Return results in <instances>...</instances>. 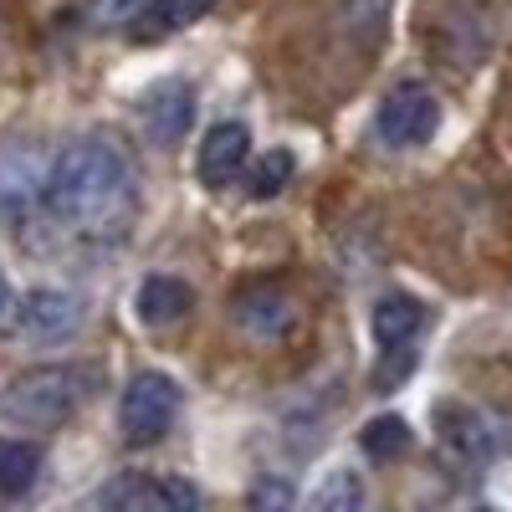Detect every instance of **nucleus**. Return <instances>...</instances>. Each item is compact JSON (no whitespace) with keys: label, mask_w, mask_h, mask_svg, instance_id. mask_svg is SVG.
I'll use <instances>...</instances> for the list:
<instances>
[{"label":"nucleus","mask_w":512,"mask_h":512,"mask_svg":"<svg viewBox=\"0 0 512 512\" xmlns=\"http://www.w3.org/2000/svg\"><path fill=\"white\" fill-rule=\"evenodd\" d=\"M41 205L72 231L113 236L134 216V169L108 144H72L41 180Z\"/></svg>","instance_id":"nucleus-1"},{"label":"nucleus","mask_w":512,"mask_h":512,"mask_svg":"<svg viewBox=\"0 0 512 512\" xmlns=\"http://www.w3.org/2000/svg\"><path fill=\"white\" fill-rule=\"evenodd\" d=\"M98 374L77 369V364H47L21 374L6 395H0V410H6L11 425H26V431H57L62 420H72L82 405H88Z\"/></svg>","instance_id":"nucleus-2"},{"label":"nucleus","mask_w":512,"mask_h":512,"mask_svg":"<svg viewBox=\"0 0 512 512\" xmlns=\"http://www.w3.org/2000/svg\"><path fill=\"white\" fill-rule=\"evenodd\" d=\"M180 415V384L169 374H134L118 400V425L128 446H154Z\"/></svg>","instance_id":"nucleus-3"},{"label":"nucleus","mask_w":512,"mask_h":512,"mask_svg":"<svg viewBox=\"0 0 512 512\" xmlns=\"http://www.w3.org/2000/svg\"><path fill=\"white\" fill-rule=\"evenodd\" d=\"M436 123H441V103L436 93L425 88V82H400V88L379 103V139L384 144H395V149H415L436 134Z\"/></svg>","instance_id":"nucleus-4"},{"label":"nucleus","mask_w":512,"mask_h":512,"mask_svg":"<svg viewBox=\"0 0 512 512\" xmlns=\"http://www.w3.org/2000/svg\"><path fill=\"white\" fill-rule=\"evenodd\" d=\"M98 502L103 507H123V512H190L200 502V492L190 482H180V477H144V472H134V477L108 482L98 492Z\"/></svg>","instance_id":"nucleus-5"},{"label":"nucleus","mask_w":512,"mask_h":512,"mask_svg":"<svg viewBox=\"0 0 512 512\" xmlns=\"http://www.w3.org/2000/svg\"><path fill=\"white\" fill-rule=\"evenodd\" d=\"M190 118H195V98H190L185 82H159L144 98V134L159 149H175L190 134Z\"/></svg>","instance_id":"nucleus-6"},{"label":"nucleus","mask_w":512,"mask_h":512,"mask_svg":"<svg viewBox=\"0 0 512 512\" xmlns=\"http://www.w3.org/2000/svg\"><path fill=\"white\" fill-rule=\"evenodd\" d=\"M246 154H251V134L241 123H216L205 134V144H200V180L210 185V190H226V185H236V175L246 169Z\"/></svg>","instance_id":"nucleus-7"},{"label":"nucleus","mask_w":512,"mask_h":512,"mask_svg":"<svg viewBox=\"0 0 512 512\" xmlns=\"http://www.w3.org/2000/svg\"><path fill=\"white\" fill-rule=\"evenodd\" d=\"M441 425H446V446L461 451L466 461H492L507 451V425L497 415H482V410H441Z\"/></svg>","instance_id":"nucleus-8"},{"label":"nucleus","mask_w":512,"mask_h":512,"mask_svg":"<svg viewBox=\"0 0 512 512\" xmlns=\"http://www.w3.org/2000/svg\"><path fill=\"white\" fill-rule=\"evenodd\" d=\"M77 323H82V303L72 292H62V287H36L21 303V328L31 338H47V344L77 333Z\"/></svg>","instance_id":"nucleus-9"},{"label":"nucleus","mask_w":512,"mask_h":512,"mask_svg":"<svg viewBox=\"0 0 512 512\" xmlns=\"http://www.w3.org/2000/svg\"><path fill=\"white\" fill-rule=\"evenodd\" d=\"M134 308H139V318H144L149 328H169V323H180V318L195 308V292H190V282H180V277H144Z\"/></svg>","instance_id":"nucleus-10"},{"label":"nucleus","mask_w":512,"mask_h":512,"mask_svg":"<svg viewBox=\"0 0 512 512\" xmlns=\"http://www.w3.org/2000/svg\"><path fill=\"white\" fill-rule=\"evenodd\" d=\"M369 328H374V338H379L384 349L410 344V338L425 328V308L415 303V297H405V292H390V297H379V308H374Z\"/></svg>","instance_id":"nucleus-11"},{"label":"nucleus","mask_w":512,"mask_h":512,"mask_svg":"<svg viewBox=\"0 0 512 512\" xmlns=\"http://www.w3.org/2000/svg\"><path fill=\"white\" fill-rule=\"evenodd\" d=\"M205 11H216V0H149V6L139 11V36H169L180 31L190 21H200Z\"/></svg>","instance_id":"nucleus-12"},{"label":"nucleus","mask_w":512,"mask_h":512,"mask_svg":"<svg viewBox=\"0 0 512 512\" xmlns=\"http://www.w3.org/2000/svg\"><path fill=\"white\" fill-rule=\"evenodd\" d=\"M36 472H41V451L31 441H0V497L31 492Z\"/></svg>","instance_id":"nucleus-13"},{"label":"nucleus","mask_w":512,"mask_h":512,"mask_svg":"<svg viewBox=\"0 0 512 512\" xmlns=\"http://www.w3.org/2000/svg\"><path fill=\"white\" fill-rule=\"evenodd\" d=\"M359 441H364V451L374 456V461H400L405 451H410V425H405V415H374L364 431H359Z\"/></svg>","instance_id":"nucleus-14"},{"label":"nucleus","mask_w":512,"mask_h":512,"mask_svg":"<svg viewBox=\"0 0 512 512\" xmlns=\"http://www.w3.org/2000/svg\"><path fill=\"white\" fill-rule=\"evenodd\" d=\"M287 303L277 292H251L246 303H241V323L251 328V333H262V338H272V333H282L287 328Z\"/></svg>","instance_id":"nucleus-15"},{"label":"nucleus","mask_w":512,"mask_h":512,"mask_svg":"<svg viewBox=\"0 0 512 512\" xmlns=\"http://www.w3.org/2000/svg\"><path fill=\"white\" fill-rule=\"evenodd\" d=\"M292 169H297V159H292L287 149L262 154V159H256V169H251V195H256V200L282 195V190H287V180H292Z\"/></svg>","instance_id":"nucleus-16"},{"label":"nucleus","mask_w":512,"mask_h":512,"mask_svg":"<svg viewBox=\"0 0 512 512\" xmlns=\"http://www.w3.org/2000/svg\"><path fill=\"white\" fill-rule=\"evenodd\" d=\"M318 507H323V512H359V507H364V482H359V472H333V477L318 487Z\"/></svg>","instance_id":"nucleus-17"},{"label":"nucleus","mask_w":512,"mask_h":512,"mask_svg":"<svg viewBox=\"0 0 512 512\" xmlns=\"http://www.w3.org/2000/svg\"><path fill=\"white\" fill-rule=\"evenodd\" d=\"M149 0H93V21L98 26H113V21H134Z\"/></svg>","instance_id":"nucleus-18"},{"label":"nucleus","mask_w":512,"mask_h":512,"mask_svg":"<svg viewBox=\"0 0 512 512\" xmlns=\"http://www.w3.org/2000/svg\"><path fill=\"white\" fill-rule=\"evenodd\" d=\"M384 354H390V359H384V369L374 374V384H379V390H390L395 379H405V374H410L415 354H410V344H395V349H384Z\"/></svg>","instance_id":"nucleus-19"},{"label":"nucleus","mask_w":512,"mask_h":512,"mask_svg":"<svg viewBox=\"0 0 512 512\" xmlns=\"http://www.w3.org/2000/svg\"><path fill=\"white\" fill-rule=\"evenodd\" d=\"M11 313H16V287H11V277L0 272V328L11 323Z\"/></svg>","instance_id":"nucleus-20"}]
</instances>
